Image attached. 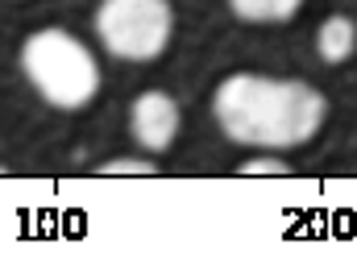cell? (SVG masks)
<instances>
[{
    "mask_svg": "<svg viewBox=\"0 0 357 274\" xmlns=\"http://www.w3.org/2000/svg\"><path fill=\"white\" fill-rule=\"evenodd\" d=\"M241 175H287V167L278 158H254V162L241 167Z\"/></svg>",
    "mask_w": 357,
    "mask_h": 274,
    "instance_id": "cell-8",
    "label": "cell"
},
{
    "mask_svg": "<svg viewBox=\"0 0 357 274\" xmlns=\"http://www.w3.org/2000/svg\"><path fill=\"white\" fill-rule=\"evenodd\" d=\"M175 13L167 0H104L96 8V33L116 59H158L171 42Z\"/></svg>",
    "mask_w": 357,
    "mask_h": 274,
    "instance_id": "cell-3",
    "label": "cell"
},
{
    "mask_svg": "<svg viewBox=\"0 0 357 274\" xmlns=\"http://www.w3.org/2000/svg\"><path fill=\"white\" fill-rule=\"evenodd\" d=\"M357 46V25L349 17H328L316 33V54L324 63H345Z\"/></svg>",
    "mask_w": 357,
    "mask_h": 274,
    "instance_id": "cell-5",
    "label": "cell"
},
{
    "mask_svg": "<svg viewBox=\"0 0 357 274\" xmlns=\"http://www.w3.org/2000/svg\"><path fill=\"white\" fill-rule=\"evenodd\" d=\"M25 79L54 108H84L100 91V67L91 50L67 29H38L21 46Z\"/></svg>",
    "mask_w": 357,
    "mask_h": 274,
    "instance_id": "cell-2",
    "label": "cell"
},
{
    "mask_svg": "<svg viewBox=\"0 0 357 274\" xmlns=\"http://www.w3.org/2000/svg\"><path fill=\"white\" fill-rule=\"evenodd\" d=\"M216 121L237 146L291 150L316 137L324 125V96L303 79H270V75H229L216 88Z\"/></svg>",
    "mask_w": 357,
    "mask_h": 274,
    "instance_id": "cell-1",
    "label": "cell"
},
{
    "mask_svg": "<svg viewBox=\"0 0 357 274\" xmlns=\"http://www.w3.org/2000/svg\"><path fill=\"white\" fill-rule=\"evenodd\" d=\"M241 21H291L303 0H229Z\"/></svg>",
    "mask_w": 357,
    "mask_h": 274,
    "instance_id": "cell-6",
    "label": "cell"
},
{
    "mask_svg": "<svg viewBox=\"0 0 357 274\" xmlns=\"http://www.w3.org/2000/svg\"><path fill=\"white\" fill-rule=\"evenodd\" d=\"M154 171L158 167L146 162V158H112V162L100 167V175H154Z\"/></svg>",
    "mask_w": 357,
    "mask_h": 274,
    "instance_id": "cell-7",
    "label": "cell"
},
{
    "mask_svg": "<svg viewBox=\"0 0 357 274\" xmlns=\"http://www.w3.org/2000/svg\"><path fill=\"white\" fill-rule=\"evenodd\" d=\"M129 129H133L142 150H150V154L171 150L178 133V104L167 91H142L129 108Z\"/></svg>",
    "mask_w": 357,
    "mask_h": 274,
    "instance_id": "cell-4",
    "label": "cell"
}]
</instances>
